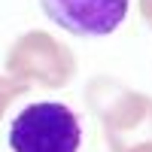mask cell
Listing matches in <instances>:
<instances>
[{"mask_svg":"<svg viewBox=\"0 0 152 152\" xmlns=\"http://www.w3.org/2000/svg\"><path fill=\"white\" fill-rule=\"evenodd\" d=\"M28 91V85L24 82H18V79H0V116H3V110H6V104L15 94H24Z\"/></svg>","mask_w":152,"mask_h":152,"instance_id":"277c9868","label":"cell"},{"mask_svg":"<svg viewBox=\"0 0 152 152\" xmlns=\"http://www.w3.org/2000/svg\"><path fill=\"white\" fill-rule=\"evenodd\" d=\"M79 119L67 104L43 100L24 107L9 128L12 152H79Z\"/></svg>","mask_w":152,"mask_h":152,"instance_id":"6da1fadb","label":"cell"},{"mask_svg":"<svg viewBox=\"0 0 152 152\" xmlns=\"http://www.w3.org/2000/svg\"><path fill=\"white\" fill-rule=\"evenodd\" d=\"M143 12H146V18L152 21V0H143Z\"/></svg>","mask_w":152,"mask_h":152,"instance_id":"5b68a950","label":"cell"},{"mask_svg":"<svg viewBox=\"0 0 152 152\" xmlns=\"http://www.w3.org/2000/svg\"><path fill=\"white\" fill-rule=\"evenodd\" d=\"M58 28L76 37H107L128 15L131 0H40Z\"/></svg>","mask_w":152,"mask_h":152,"instance_id":"3957f363","label":"cell"},{"mask_svg":"<svg viewBox=\"0 0 152 152\" xmlns=\"http://www.w3.org/2000/svg\"><path fill=\"white\" fill-rule=\"evenodd\" d=\"M6 70L12 73V79H40L49 88H61L70 82L76 61L70 49H64L58 40L37 31V34L21 37L9 49Z\"/></svg>","mask_w":152,"mask_h":152,"instance_id":"7a4b0ae2","label":"cell"}]
</instances>
